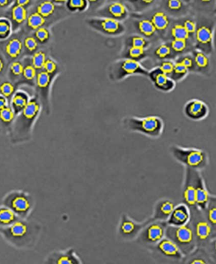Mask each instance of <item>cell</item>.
Instances as JSON below:
<instances>
[{
	"instance_id": "6da1fadb",
	"label": "cell",
	"mask_w": 216,
	"mask_h": 264,
	"mask_svg": "<svg viewBox=\"0 0 216 264\" xmlns=\"http://www.w3.org/2000/svg\"><path fill=\"white\" fill-rule=\"evenodd\" d=\"M42 223L35 220L21 219L6 227H0V236L8 245L16 250L34 248L42 233Z\"/></svg>"
},
{
	"instance_id": "7a4b0ae2",
	"label": "cell",
	"mask_w": 216,
	"mask_h": 264,
	"mask_svg": "<svg viewBox=\"0 0 216 264\" xmlns=\"http://www.w3.org/2000/svg\"><path fill=\"white\" fill-rule=\"evenodd\" d=\"M124 127L129 131L138 132L151 138H159L164 130L163 121L158 116L145 118L127 117L123 120Z\"/></svg>"
},
{
	"instance_id": "3957f363",
	"label": "cell",
	"mask_w": 216,
	"mask_h": 264,
	"mask_svg": "<svg viewBox=\"0 0 216 264\" xmlns=\"http://www.w3.org/2000/svg\"><path fill=\"white\" fill-rule=\"evenodd\" d=\"M171 153L174 158L185 167L200 171L209 164L207 152L197 148H189L177 146L171 147Z\"/></svg>"
},
{
	"instance_id": "277c9868",
	"label": "cell",
	"mask_w": 216,
	"mask_h": 264,
	"mask_svg": "<svg viewBox=\"0 0 216 264\" xmlns=\"http://www.w3.org/2000/svg\"><path fill=\"white\" fill-rule=\"evenodd\" d=\"M165 236L176 244L185 257L197 247L196 239L190 222L182 226L167 225Z\"/></svg>"
},
{
	"instance_id": "5b68a950",
	"label": "cell",
	"mask_w": 216,
	"mask_h": 264,
	"mask_svg": "<svg viewBox=\"0 0 216 264\" xmlns=\"http://www.w3.org/2000/svg\"><path fill=\"white\" fill-rule=\"evenodd\" d=\"M190 210V222L196 239L197 246L206 248L212 243V239H215V229L208 222L202 211L197 207Z\"/></svg>"
},
{
	"instance_id": "8992f818",
	"label": "cell",
	"mask_w": 216,
	"mask_h": 264,
	"mask_svg": "<svg viewBox=\"0 0 216 264\" xmlns=\"http://www.w3.org/2000/svg\"><path fill=\"white\" fill-rule=\"evenodd\" d=\"M2 203L21 219H27L30 217L35 205L31 195L20 190L9 193L3 199Z\"/></svg>"
},
{
	"instance_id": "52a82bcc",
	"label": "cell",
	"mask_w": 216,
	"mask_h": 264,
	"mask_svg": "<svg viewBox=\"0 0 216 264\" xmlns=\"http://www.w3.org/2000/svg\"><path fill=\"white\" fill-rule=\"evenodd\" d=\"M149 73L138 61L128 58L113 63L109 76L112 80L119 81L132 75L148 76Z\"/></svg>"
},
{
	"instance_id": "ba28073f",
	"label": "cell",
	"mask_w": 216,
	"mask_h": 264,
	"mask_svg": "<svg viewBox=\"0 0 216 264\" xmlns=\"http://www.w3.org/2000/svg\"><path fill=\"white\" fill-rule=\"evenodd\" d=\"M167 225L166 221H152L139 233L137 240L149 247L156 245L165 237Z\"/></svg>"
},
{
	"instance_id": "9c48e42d",
	"label": "cell",
	"mask_w": 216,
	"mask_h": 264,
	"mask_svg": "<svg viewBox=\"0 0 216 264\" xmlns=\"http://www.w3.org/2000/svg\"><path fill=\"white\" fill-rule=\"evenodd\" d=\"M152 221V218L144 221L143 222H136L126 214H124L121 218L119 226V234L126 240H133L137 238L141 230Z\"/></svg>"
},
{
	"instance_id": "30bf717a",
	"label": "cell",
	"mask_w": 216,
	"mask_h": 264,
	"mask_svg": "<svg viewBox=\"0 0 216 264\" xmlns=\"http://www.w3.org/2000/svg\"><path fill=\"white\" fill-rule=\"evenodd\" d=\"M43 262L47 264H81L83 261L75 249L69 248L51 251L46 256Z\"/></svg>"
},
{
	"instance_id": "8fae6325",
	"label": "cell",
	"mask_w": 216,
	"mask_h": 264,
	"mask_svg": "<svg viewBox=\"0 0 216 264\" xmlns=\"http://www.w3.org/2000/svg\"><path fill=\"white\" fill-rule=\"evenodd\" d=\"M156 253L164 258L174 261L184 260L185 256L173 241L165 236L159 243L154 246H149Z\"/></svg>"
},
{
	"instance_id": "7c38bea8",
	"label": "cell",
	"mask_w": 216,
	"mask_h": 264,
	"mask_svg": "<svg viewBox=\"0 0 216 264\" xmlns=\"http://www.w3.org/2000/svg\"><path fill=\"white\" fill-rule=\"evenodd\" d=\"M193 181L195 187L196 207L202 212L206 209L211 195L208 192L204 179L199 171L192 169Z\"/></svg>"
},
{
	"instance_id": "4fadbf2b",
	"label": "cell",
	"mask_w": 216,
	"mask_h": 264,
	"mask_svg": "<svg viewBox=\"0 0 216 264\" xmlns=\"http://www.w3.org/2000/svg\"><path fill=\"white\" fill-rule=\"evenodd\" d=\"M89 24L94 29L107 35H121L125 30V28L120 22L111 18L91 19L89 20Z\"/></svg>"
},
{
	"instance_id": "5bb4252c",
	"label": "cell",
	"mask_w": 216,
	"mask_h": 264,
	"mask_svg": "<svg viewBox=\"0 0 216 264\" xmlns=\"http://www.w3.org/2000/svg\"><path fill=\"white\" fill-rule=\"evenodd\" d=\"M209 111L207 104L198 99H193L188 102L184 108L185 115L195 121L202 120L206 118Z\"/></svg>"
},
{
	"instance_id": "9a60e30c",
	"label": "cell",
	"mask_w": 216,
	"mask_h": 264,
	"mask_svg": "<svg viewBox=\"0 0 216 264\" xmlns=\"http://www.w3.org/2000/svg\"><path fill=\"white\" fill-rule=\"evenodd\" d=\"M185 169V177L183 187V200L185 205L189 208V209L196 208V202H195V191L194 181L192 174V169L189 168Z\"/></svg>"
},
{
	"instance_id": "2e32d148",
	"label": "cell",
	"mask_w": 216,
	"mask_h": 264,
	"mask_svg": "<svg viewBox=\"0 0 216 264\" xmlns=\"http://www.w3.org/2000/svg\"><path fill=\"white\" fill-rule=\"evenodd\" d=\"M148 76L154 84L155 86L159 90L165 92L171 91L175 87V82L169 76L162 73L159 68L149 73Z\"/></svg>"
},
{
	"instance_id": "e0dca14e",
	"label": "cell",
	"mask_w": 216,
	"mask_h": 264,
	"mask_svg": "<svg viewBox=\"0 0 216 264\" xmlns=\"http://www.w3.org/2000/svg\"><path fill=\"white\" fill-rule=\"evenodd\" d=\"M190 210L185 203H182L175 207L166 222L167 225L171 226H182L190 222Z\"/></svg>"
},
{
	"instance_id": "ac0fdd59",
	"label": "cell",
	"mask_w": 216,
	"mask_h": 264,
	"mask_svg": "<svg viewBox=\"0 0 216 264\" xmlns=\"http://www.w3.org/2000/svg\"><path fill=\"white\" fill-rule=\"evenodd\" d=\"M175 205L172 201L162 199L159 201L155 206L154 215L152 219L154 221H167L174 210Z\"/></svg>"
},
{
	"instance_id": "d6986e66",
	"label": "cell",
	"mask_w": 216,
	"mask_h": 264,
	"mask_svg": "<svg viewBox=\"0 0 216 264\" xmlns=\"http://www.w3.org/2000/svg\"><path fill=\"white\" fill-rule=\"evenodd\" d=\"M187 259L185 263H212V258L207 252L206 248L197 246L191 253L185 256Z\"/></svg>"
},
{
	"instance_id": "ffe728a7",
	"label": "cell",
	"mask_w": 216,
	"mask_h": 264,
	"mask_svg": "<svg viewBox=\"0 0 216 264\" xmlns=\"http://www.w3.org/2000/svg\"><path fill=\"white\" fill-rule=\"evenodd\" d=\"M20 218L9 208L4 205L0 206V227H6Z\"/></svg>"
},
{
	"instance_id": "44dd1931",
	"label": "cell",
	"mask_w": 216,
	"mask_h": 264,
	"mask_svg": "<svg viewBox=\"0 0 216 264\" xmlns=\"http://www.w3.org/2000/svg\"><path fill=\"white\" fill-rule=\"evenodd\" d=\"M108 14L111 15V19L118 20L123 19L127 15L125 7L120 2H115L109 5L106 10Z\"/></svg>"
},
{
	"instance_id": "7402d4cb",
	"label": "cell",
	"mask_w": 216,
	"mask_h": 264,
	"mask_svg": "<svg viewBox=\"0 0 216 264\" xmlns=\"http://www.w3.org/2000/svg\"><path fill=\"white\" fill-rule=\"evenodd\" d=\"M40 107L37 101H28L27 105L22 109V116L28 121H32L37 117L40 111Z\"/></svg>"
},
{
	"instance_id": "603a6c76",
	"label": "cell",
	"mask_w": 216,
	"mask_h": 264,
	"mask_svg": "<svg viewBox=\"0 0 216 264\" xmlns=\"http://www.w3.org/2000/svg\"><path fill=\"white\" fill-rule=\"evenodd\" d=\"M215 195H212L210 197L209 202L208 203L206 209L204 212L206 214L204 215L205 218L210 225L212 226L215 229L216 225V205H215Z\"/></svg>"
},
{
	"instance_id": "cb8c5ba5",
	"label": "cell",
	"mask_w": 216,
	"mask_h": 264,
	"mask_svg": "<svg viewBox=\"0 0 216 264\" xmlns=\"http://www.w3.org/2000/svg\"><path fill=\"white\" fill-rule=\"evenodd\" d=\"M152 23L156 29L164 30L168 27L169 21L168 18L164 13L156 12L152 18Z\"/></svg>"
},
{
	"instance_id": "d4e9b609",
	"label": "cell",
	"mask_w": 216,
	"mask_h": 264,
	"mask_svg": "<svg viewBox=\"0 0 216 264\" xmlns=\"http://www.w3.org/2000/svg\"><path fill=\"white\" fill-rule=\"evenodd\" d=\"M22 49V43L21 41L17 38H14L7 43L6 46V52L8 55L12 58H17L20 55Z\"/></svg>"
},
{
	"instance_id": "484cf974",
	"label": "cell",
	"mask_w": 216,
	"mask_h": 264,
	"mask_svg": "<svg viewBox=\"0 0 216 264\" xmlns=\"http://www.w3.org/2000/svg\"><path fill=\"white\" fill-rule=\"evenodd\" d=\"M196 38L200 44L204 45L209 44L212 39L211 30L205 26L199 27L196 31Z\"/></svg>"
},
{
	"instance_id": "4316f807",
	"label": "cell",
	"mask_w": 216,
	"mask_h": 264,
	"mask_svg": "<svg viewBox=\"0 0 216 264\" xmlns=\"http://www.w3.org/2000/svg\"><path fill=\"white\" fill-rule=\"evenodd\" d=\"M45 19L38 12L32 13L27 18V25L32 29L37 30L42 27L45 23Z\"/></svg>"
},
{
	"instance_id": "83f0119b",
	"label": "cell",
	"mask_w": 216,
	"mask_h": 264,
	"mask_svg": "<svg viewBox=\"0 0 216 264\" xmlns=\"http://www.w3.org/2000/svg\"><path fill=\"white\" fill-rule=\"evenodd\" d=\"M188 69L185 67L184 65L180 62H177L176 64H174V70L172 71L171 76V80L175 81H178L182 80L183 78L186 76L188 73Z\"/></svg>"
},
{
	"instance_id": "f1b7e54d",
	"label": "cell",
	"mask_w": 216,
	"mask_h": 264,
	"mask_svg": "<svg viewBox=\"0 0 216 264\" xmlns=\"http://www.w3.org/2000/svg\"><path fill=\"white\" fill-rule=\"evenodd\" d=\"M55 5L52 2L45 1L38 7V13L43 17H48L55 11Z\"/></svg>"
},
{
	"instance_id": "f546056e",
	"label": "cell",
	"mask_w": 216,
	"mask_h": 264,
	"mask_svg": "<svg viewBox=\"0 0 216 264\" xmlns=\"http://www.w3.org/2000/svg\"><path fill=\"white\" fill-rule=\"evenodd\" d=\"M12 15L13 20L19 24H21L27 19V11L24 7L15 5L13 7Z\"/></svg>"
},
{
	"instance_id": "4dcf8cb0",
	"label": "cell",
	"mask_w": 216,
	"mask_h": 264,
	"mask_svg": "<svg viewBox=\"0 0 216 264\" xmlns=\"http://www.w3.org/2000/svg\"><path fill=\"white\" fill-rule=\"evenodd\" d=\"M138 27L142 34L151 37L156 31V28L154 26L151 20H143L139 22Z\"/></svg>"
},
{
	"instance_id": "1f68e13d",
	"label": "cell",
	"mask_w": 216,
	"mask_h": 264,
	"mask_svg": "<svg viewBox=\"0 0 216 264\" xmlns=\"http://www.w3.org/2000/svg\"><path fill=\"white\" fill-rule=\"evenodd\" d=\"M172 35L174 38V40H185L189 37V34L187 31L185 27L182 25H174L172 29Z\"/></svg>"
},
{
	"instance_id": "d6a6232c",
	"label": "cell",
	"mask_w": 216,
	"mask_h": 264,
	"mask_svg": "<svg viewBox=\"0 0 216 264\" xmlns=\"http://www.w3.org/2000/svg\"><path fill=\"white\" fill-rule=\"evenodd\" d=\"M28 100L24 94L18 93L12 98V104L17 111L22 110L27 105Z\"/></svg>"
},
{
	"instance_id": "836d02e7",
	"label": "cell",
	"mask_w": 216,
	"mask_h": 264,
	"mask_svg": "<svg viewBox=\"0 0 216 264\" xmlns=\"http://www.w3.org/2000/svg\"><path fill=\"white\" fill-rule=\"evenodd\" d=\"M46 61L45 53L42 51L35 53L32 56V66L35 70H41L43 68Z\"/></svg>"
},
{
	"instance_id": "e575fe53",
	"label": "cell",
	"mask_w": 216,
	"mask_h": 264,
	"mask_svg": "<svg viewBox=\"0 0 216 264\" xmlns=\"http://www.w3.org/2000/svg\"><path fill=\"white\" fill-rule=\"evenodd\" d=\"M51 77L49 74L42 71L38 74L37 76V85L40 88H45L47 87L50 83Z\"/></svg>"
},
{
	"instance_id": "d590c367",
	"label": "cell",
	"mask_w": 216,
	"mask_h": 264,
	"mask_svg": "<svg viewBox=\"0 0 216 264\" xmlns=\"http://www.w3.org/2000/svg\"><path fill=\"white\" fill-rule=\"evenodd\" d=\"M14 112L9 107H5L0 111V119L5 123H9L14 120Z\"/></svg>"
},
{
	"instance_id": "8d00e7d4",
	"label": "cell",
	"mask_w": 216,
	"mask_h": 264,
	"mask_svg": "<svg viewBox=\"0 0 216 264\" xmlns=\"http://www.w3.org/2000/svg\"><path fill=\"white\" fill-rule=\"evenodd\" d=\"M195 62L196 65L200 69H205L209 65V58L204 53L197 52L195 54Z\"/></svg>"
},
{
	"instance_id": "74e56055",
	"label": "cell",
	"mask_w": 216,
	"mask_h": 264,
	"mask_svg": "<svg viewBox=\"0 0 216 264\" xmlns=\"http://www.w3.org/2000/svg\"><path fill=\"white\" fill-rule=\"evenodd\" d=\"M15 88L12 83L5 82L0 85V91L5 97H9L14 93Z\"/></svg>"
},
{
	"instance_id": "f35d334b",
	"label": "cell",
	"mask_w": 216,
	"mask_h": 264,
	"mask_svg": "<svg viewBox=\"0 0 216 264\" xmlns=\"http://www.w3.org/2000/svg\"><path fill=\"white\" fill-rule=\"evenodd\" d=\"M87 7V2L83 1V0H71L68 2V7L72 10H80L85 9Z\"/></svg>"
},
{
	"instance_id": "ab89813d",
	"label": "cell",
	"mask_w": 216,
	"mask_h": 264,
	"mask_svg": "<svg viewBox=\"0 0 216 264\" xmlns=\"http://www.w3.org/2000/svg\"><path fill=\"white\" fill-rule=\"evenodd\" d=\"M35 37L41 42H45L50 37L49 31L44 27H40L35 32Z\"/></svg>"
},
{
	"instance_id": "60d3db41",
	"label": "cell",
	"mask_w": 216,
	"mask_h": 264,
	"mask_svg": "<svg viewBox=\"0 0 216 264\" xmlns=\"http://www.w3.org/2000/svg\"><path fill=\"white\" fill-rule=\"evenodd\" d=\"M22 74L26 80H32L37 75V70L32 65H29L24 68Z\"/></svg>"
},
{
	"instance_id": "b9f144b4",
	"label": "cell",
	"mask_w": 216,
	"mask_h": 264,
	"mask_svg": "<svg viewBox=\"0 0 216 264\" xmlns=\"http://www.w3.org/2000/svg\"><path fill=\"white\" fill-rule=\"evenodd\" d=\"M174 66V64L172 62L166 61V62L161 63L159 69L162 73H164L165 75L169 76L171 75L172 71H173Z\"/></svg>"
},
{
	"instance_id": "7bdbcfd3",
	"label": "cell",
	"mask_w": 216,
	"mask_h": 264,
	"mask_svg": "<svg viewBox=\"0 0 216 264\" xmlns=\"http://www.w3.org/2000/svg\"><path fill=\"white\" fill-rule=\"evenodd\" d=\"M156 53L159 57L161 58H166L171 53V49L169 46L166 45H162L157 48L156 51Z\"/></svg>"
},
{
	"instance_id": "ee69618b",
	"label": "cell",
	"mask_w": 216,
	"mask_h": 264,
	"mask_svg": "<svg viewBox=\"0 0 216 264\" xmlns=\"http://www.w3.org/2000/svg\"><path fill=\"white\" fill-rule=\"evenodd\" d=\"M144 54V49L143 48L131 47L129 50V55L130 56L131 59L135 60L140 58Z\"/></svg>"
},
{
	"instance_id": "f6af8a7d",
	"label": "cell",
	"mask_w": 216,
	"mask_h": 264,
	"mask_svg": "<svg viewBox=\"0 0 216 264\" xmlns=\"http://www.w3.org/2000/svg\"><path fill=\"white\" fill-rule=\"evenodd\" d=\"M186 41L182 40H174L171 43L172 49L176 52H182L186 48Z\"/></svg>"
},
{
	"instance_id": "bcb514c9",
	"label": "cell",
	"mask_w": 216,
	"mask_h": 264,
	"mask_svg": "<svg viewBox=\"0 0 216 264\" xmlns=\"http://www.w3.org/2000/svg\"><path fill=\"white\" fill-rule=\"evenodd\" d=\"M57 63L51 59L46 60L44 66H43L45 72L49 74V75L55 73V71L57 70Z\"/></svg>"
},
{
	"instance_id": "7dc6e473",
	"label": "cell",
	"mask_w": 216,
	"mask_h": 264,
	"mask_svg": "<svg viewBox=\"0 0 216 264\" xmlns=\"http://www.w3.org/2000/svg\"><path fill=\"white\" fill-rule=\"evenodd\" d=\"M24 45L27 50L34 51L38 47V43L34 37H27L24 40Z\"/></svg>"
},
{
	"instance_id": "c3c4849f",
	"label": "cell",
	"mask_w": 216,
	"mask_h": 264,
	"mask_svg": "<svg viewBox=\"0 0 216 264\" xmlns=\"http://www.w3.org/2000/svg\"><path fill=\"white\" fill-rule=\"evenodd\" d=\"M132 47L143 48L147 45L146 40L143 37H134L131 40Z\"/></svg>"
},
{
	"instance_id": "681fc988",
	"label": "cell",
	"mask_w": 216,
	"mask_h": 264,
	"mask_svg": "<svg viewBox=\"0 0 216 264\" xmlns=\"http://www.w3.org/2000/svg\"><path fill=\"white\" fill-rule=\"evenodd\" d=\"M10 70L15 76H20L23 73L24 67L21 63L16 61V62H13L10 65Z\"/></svg>"
},
{
	"instance_id": "f907efd6",
	"label": "cell",
	"mask_w": 216,
	"mask_h": 264,
	"mask_svg": "<svg viewBox=\"0 0 216 264\" xmlns=\"http://www.w3.org/2000/svg\"><path fill=\"white\" fill-rule=\"evenodd\" d=\"M10 30V25L6 20H0V36H7Z\"/></svg>"
},
{
	"instance_id": "816d5d0a",
	"label": "cell",
	"mask_w": 216,
	"mask_h": 264,
	"mask_svg": "<svg viewBox=\"0 0 216 264\" xmlns=\"http://www.w3.org/2000/svg\"><path fill=\"white\" fill-rule=\"evenodd\" d=\"M183 26L185 27V29H186L189 35L194 33L195 30H196V25H195V23L192 21V20H186V21L184 22V24Z\"/></svg>"
},
{
	"instance_id": "f5cc1de1",
	"label": "cell",
	"mask_w": 216,
	"mask_h": 264,
	"mask_svg": "<svg viewBox=\"0 0 216 264\" xmlns=\"http://www.w3.org/2000/svg\"><path fill=\"white\" fill-rule=\"evenodd\" d=\"M167 6L171 10H179L182 7V2L177 0H172L167 2Z\"/></svg>"
},
{
	"instance_id": "db71d44e",
	"label": "cell",
	"mask_w": 216,
	"mask_h": 264,
	"mask_svg": "<svg viewBox=\"0 0 216 264\" xmlns=\"http://www.w3.org/2000/svg\"><path fill=\"white\" fill-rule=\"evenodd\" d=\"M180 62H181L185 67H186L188 69V70H189V69H191L193 67V65H194V63H193L192 58L189 57L183 58V59L180 61Z\"/></svg>"
},
{
	"instance_id": "11a10c76",
	"label": "cell",
	"mask_w": 216,
	"mask_h": 264,
	"mask_svg": "<svg viewBox=\"0 0 216 264\" xmlns=\"http://www.w3.org/2000/svg\"><path fill=\"white\" fill-rule=\"evenodd\" d=\"M6 106V99H5L4 96H0V111H1L2 109L5 108V107H7Z\"/></svg>"
},
{
	"instance_id": "9f6ffc18",
	"label": "cell",
	"mask_w": 216,
	"mask_h": 264,
	"mask_svg": "<svg viewBox=\"0 0 216 264\" xmlns=\"http://www.w3.org/2000/svg\"><path fill=\"white\" fill-rule=\"evenodd\" d=\"M30 3L29 0H19L17 2V5L19 6L24 7L25 5L29 4Z\"/></svg>"
},
{
	"instance_id": "6f0895ef",
	"label": "cell",
	"mask_w": 216,
	"mask_h": 264,
	"mask_svg": "<svg viewBox=\"0 0 216 264\" xmlns=\"http://www.w3.org/2000/svg\"><path fill=\"white\" fill-rule=\"evenodd\" d=\"M9 2L8 0H0V6L4 7L5 5L9 4Z\"/></svg>"
},
{
	"instance_id": "680465c9",
	"label": "cell",
	"mask_w": 216,
	"mask_h": 264,
	"mask_svg": "<svg viewBox=\"0 0 216 264\" xmlns=\"http://www.w3.org/2000/svg\"><path fill=\"white\" fill-rule=\"evenodd\" d=\"M4 63L3 62V61L0 59V73L2 72L3 70H4Z\"/></svg>"
}]
</instances>
